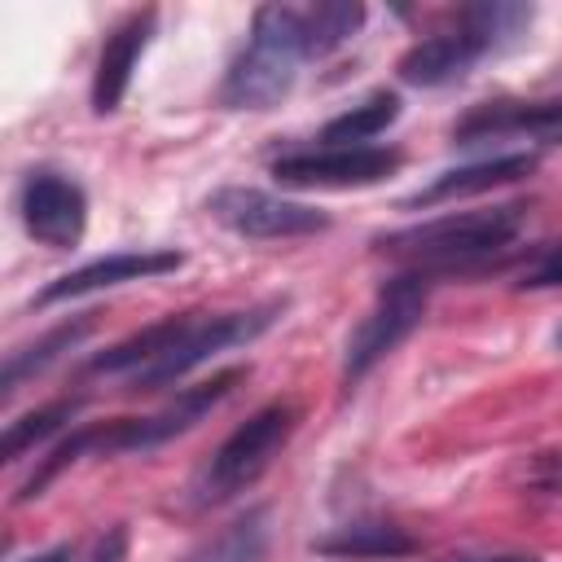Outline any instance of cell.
Masks as SVG:
<instances>
[{
    "instance_id": "obj_1",
    "label": "cell",
    "mask_w": 562,
    "mask_h": 562,
    "mask_svg": "<svg viewBox=\"0 0 562 562\" xmlns=\"http://www.w3.org/2000/svg\"><path fill=\"white\" fill-rule=\"evenodd\" d=\"M303 61H321V48L307 31L303 4H259L250 18V35L220 83V105L228 110H268L277 105Z\"/></svg>"
},
{
    "instance_id": "obj_2",
    "label": "cell",
    "mask_w": 562,
    "mask_h": 562,
    "mask_svg": "<svg viewBox=\"0 0 562 562\" xmlns=\"http://www.w3.org/2000/svg\"><path fill=\"white\" fill-rule=\"evenodd\" d=\"M527 206L522 202H505V206H483V211H461V215H439L400 233H382L373 237V246L386 259H400L408 268L422 272H452L465 263H479L487 255H501L518 233H522Z\"/></svg>"
},
{
    "instance_id": "obj_3",
    "label": "cell",
    "mask_w": 562,
    "mask_h": 562,
    "mask_svg": "<svg viewBox=\"0 0 562 562\" xmlns=\"http://www.w3.org/2000/svg\"><path fill=\"white\" fill-rule=\"evenodd\" d=\"M299 404H290V400H272V404H263V408H255L215 452H211V461L198 470V479H193V509H211V505H224V501H233L237 492H246L268 465H272V457L290 443V435L299 430Z\"/></svg>"
},
{
    "instance_id": "obj_4",
    "label": "cell",
    "mask_w": 562,
    "mask_h": 562,
    "mask_svg": "<svg viewBox=\"0 0 562 562\" xmlns=\"http://www.w3.org/2000/svg\"><path fill=\"white\" fill-rule=\"evenodd\" d=\"M285 307H290V299H285V294H272V299L250 303V307H241V312H211V316L193 312V321H189V329L180 334V342H176L167 356H158L154 364H145V369L132 378V391L171 386V382L189 378L198 364H206L211 356H220V351H228V347L255 342L259 334H268V329L281 321Z\"/></svg>"
},
{
    "instance_id": "obj_5",
    "label": "cell",
    "mask_w": 562,
    "mask_h": 562,
    "mask_svg": "<svg viewBox=\"0 0 562 562\" xmlns=\"http://www.w3.org/2000/svg\"><path fill=\"white\" fill-rule=\"evenodd\" d=\"M430 285H435V277L422 268H404L378 285L373 307L360 316V325L347 334V347H342V378L347 382H360L378 360H386L417 329L426 299H430Z\"/></svg>"
},
{
    "instance_id": "obj_6",
    "label": "cell",
    "mask_w": 562,
    "mask_h": 562,
    "mask_svg": "<svg viewBox=\"0 0 562 562\" xmlns=\"http://www.w3.org/2000/svg\"><path fill=\"white\" fill-rule=\"evenodd\" d=\"M250 378V364H233L220 369L211 382L184 386L167 408L149 413V417H114V422H97V457H119V452H154L162 443H171L176 435L193 430L211 408H220L237 382Z\"/></svg>"
},
{
    "instance_id": "obj_7",
    "label": "cell",
    "mask_w": 562,
    "mask_h": 562,
    "mask_svg": "<svg viewBox=\"0 0 562 562\" xmlns=\"http://www.w3.org/2000/svg\"><path fill=\"white\" fill-rule=\"evenodd\" d=\"M206 211L237 237L250 241H281V237H312L329 228V215L321 206L307 202H290L277 198L268 189H250V184H224L206 198Z\"/></svg>"
},
{
    "instance_id": "obj_8",
    "label": "cell",
    "mask_w": 562,
    "mask_h": 562,
    "mask_svg": "<svg viewBox=\"0 0 562 562\" xmlns=\"http://www.w3.org/2000/svg\"><path fill=\"white\" fill-rule=\"evenodd\" d=\"M404 154L386 145H338V149H299L272 162V180L290 189H369L400 171Z\"/></svg>"
},
{
    "instance_id": "obj_9",
    "label": "cell",
    "mask_w": 562,
    "mask_h": 562,
    "mask_svg": "<svg viewBox=\"0 0 562 562\" xmlns=\"http://www.w3.org/2000/svg\"><path fill=\"white\" fill-rule=\"evenodd\" d=\"M18 211L26 233L48 250H75L88 228V193L66 171H31L18 193Z\"/></svg>"
},
{
    "instance_id": "obj_10",
    "label": "cell",
    "mask_w": 562,
    "mask_h": 562,
    "mask_svg": "<svg viewBox=\"0 0 562 562\" xmlns=\"http://www.w3.org/2000/svg\"><path fill=\"white\" fill-rule=\"evenodd\" d=\"M176 268H184V250H171V246H158V250H114V255H101V259H92L83 268H70L57 281H48L35 294V307H53V303L83 299V294H97V290H114V285H127V281H154V277H167Z\"/></svg>"
},
{
    "instance_id": "obj_11",
    "label": "cell",
    "mask_w": 562,
    "mask_h": 562,
    "mask_svg": "<svg viewBox=\"0 0 562 562\" xmlns=\"http://www.w3.org/2000/svg\"><path fill=\"white\" fill-rule=\"evenodd\" d=\"M496 136H527L558 145L562 140V101H487L474 105L470 114L457 119L452 140L457 145H479Z\"/></svg>"
},
{
    "instance_id": "obj_12",
    "label": "cell",
    "mask_w": 562,
    "mask_h": 562,
    "mask_svg": "<svg viewBox=\"0 0 562 562\" xmlns=\"http://www.w3.org/2000/svg\"><path fill=\"white\" fill-rule=\"evenodd\" d=\"M487 53H496L483 35L465 31V26H448V31H435L426 40H417L404 57H400V79L413 83V88H443L452 79H465Z\"/></svg>"
},
{
    "instance_id": "obj_13",
    "label": "cell",
    "mask_w": 562,
    "mask_h": 562,
    "mask_svg": "<svg viewBox=\"0 0 562 562\" xmlns=\"http://www.w3.org/2000/svg\"><path fill=\"white\" fill-rule=\"evenodd\" d=\"M536 167H540V154H536V149L492 154V158H479V162H465V167H448V171H439L430 184H422L417 193H408L400 206H404V211L443 206V202H457V198H470V193H487V189L514 184V180L531 176Z\"/></svg>"
},
{
    "instance_id": "obj_14",
    "label": "cell",
    "mask_w": 562,
    "mask_h": 562,
    "mask_svg": "<svg viewBox=\"0 0 562 562\" xmlns=\"http://www.w3.org/2000/svg\"><path fill=\"white\" fill-rule=\"evenodd\" d=\"M154 22L158 13L154 9H136L127 13L101 44V57H97V75H92V110L97 114H114L132 88V70L154 35Z\"/></svg>"
},
{
    "instance_id": "obj_15",
    "label": "cell",
    "mask_w": 562,
    "mask_h": 562,
    "mask_svg": "<svg viewBox=\"0 0 562 562\" xmlns=\"http://www.w3.org/2000/svg\"><path fill=\"white\" fill-rule=\"evenodd\" d=\"M312 553L334 558V562H395V558L417 553V536L400 522L364 518V522H342V527L316 536Z\"/></svg>"
},
{
    "instance_id": "obj_16",
    "label": "cell",
    "mask_w": 562,
    "mask_h": 562,
    "mask_svg": "<svg viewBox=\"0 0 562 562\" xmlns=\"http://www.w3.org/2000/svg\"><path fill=\"white\" fill-rule=\"evenodd\" d=\"M189 321H193V312H176V316H162V321H154V325L127 334L123 342L97 351V356L88 360V373H105V378L127 373V378H136L145 364H154L158 356H167V351L180 342V334L189 329Z\"/></svg>"
},
{
    "instance_id": "obj_17",
    "label": "cell",
    "mask_w": 562,
    "mask_h": 562,
    "mask_svg": "<svg viewBox=\"0 0 562 562\" xmlns=\"http://www.w3.org/2000/svg\"><path fill=\"white\" fill-rule=\"evenodd\" d=\"M272 544V509L250 505L220 531H211L202 544H193L180 562H263Z\"/></svg>"
},
{
    "instance_id": "obj_18",
    "label": "cell",
    "mask_w": 562,
    "mask_h": 562,
    "mask_svg": "<svg viewBox=\"0 0 562 562\" xmlns=\"http://www.w3.org/2000/svg\"><path fill=\"white\" fill-rule=\"evenodd\" d=\"M92 316H97V312H79V316H70V321L53 325L48 334H40L35 342H26V347L9 351V360H4V378H0V391H4V395H13L22 382L40 378L53 360H61L70 347H79V342L92 334V325H97Z\"/></svg>"
},
{
    "instance_id": "obj_19",
    "label": "cell",
    "mask_w": 562,
    "mask_h": 562,
    "mask_svg": "<svg viewBox=\"0 0 562 562\" xmlns=\"http://www.w3.org/2000/svg\"><path fill=\"white\" fill-rule=\"evenodd\" d=\"M400 110H404V101L395 97V92H369L364 101H356L351 110H342V114H334L325 127H321V145L325 149H338V145H369L373 136H382L395 119H400Z\"/></svg>"
},
{
    "instance_id": "obj_20",
    "label": "cell",
    "mask_w": 562,
    "mask_h": 562,
    "mask_svg": "<svg viewBox=\"0 0 562 562\" xmlns=\"http://www.w3.org/2000/svg\"><path fill=\"white\" fill-rule=\"evenodd\" d=\"M79 408H83V395H61V400H48V404H40V408L22 413L18 422H9V426H4L0 457H4V461L26 457L35 443H44V439H48V435H57L66 422H75V417H79Z\"/></svg>"
},
{
    "instance_id": "obj_21",
    "label": "cell",
    "mask_w": 562,
    "mask_h": 562,
    "mask_svg": "<svg viewBox=\"0 0 562 562\" xmlns=\"http://www.w3.org/2000/svg\"><path fill=\"white\" fill-rule=\"evenodd\" d=\"M457 26L483 35L492 48H505V44H514L531 26V4H509V0L465 4V9H457Z\"/></svg>"
},
{
    "instance_id": "obj_22",
    "label": "cell",
    "mask_w": 562,
    "mask_h": 562,
    "mask_svg": "<svg viewBox=\"0 0 562 562\" xmlns=\"http://www.w3.org/2000/svg\"><path fill=\"white\" fill-rule=\"evenodd\" d=\"M522 290H544V285H562V246H553V250H544L527 272H522V281H518Z\"/></svg>"
},
{
    "instance_id": "obj_23",
    "label": "cell",
    "mask_w": 562,
    "mask_h": 562,
    "mask_svg": "<svg viewBox=\"0 0 562 562\" xmlns=\"http://www.w3.org/2000/svg\"><path fill=\"white\" fill-rule=\"evenodd\" d=\"M127 544H132L127 522H114V527H105V536L97 540V549H92L88 562H127Z\"/></svg>"
},
{
    "instance_id": "obj_24",
    "label": "cell",
    "mask_w": 562,
    "mask_h": 562,
    "mask_svg": "<svg viewBox=\"0 0 562 562\" xmlns=\"http://www.w3.org/2000/svg\"><path fill=\"white\" fill-rule=\"evenodd\" d=\"M531 483L544 487V492H558L562 487V448L558 452H540L531 461Z\"/></svg>"
},
{
    "instance_id": "obj_25",
    "label": "cell",
    "mask_w": 562,
    "mask_h": 562,
    "mask_svg": "<svg viewBox=\"0 0 562 562\" xmlns=\"http://www.w3.org/2000/svg\"><path fill=\"white\" fill-rule=\"evenodd\" d=\"M443 562H540L536 553H461V558H443Z\"/></svg>"
},
{
    "instance_id": "obj_26",
    "label": "cell",
    "mask_w": 562,
    "mask_h": 562,
    "mask_svg": "<svg viewBox=\"0 0 562 562\" xmlns=\"http://www.w3.org/2000/svg\"><path fill=\"white\" fill-rule=\"evenodd\" d=\"M26 562H70V544H53V549H44V553H35Z\"/></svg>"
},
{
    "instance_id": "obj_27",
    "label": "cell",
    "mask_w": 562,
    "mask_h": 562,
    "mask_svg": "<svg viewBox=\"0 0 562 562\" xmlns=\"http://www.w3.org/2000/svg\"><path fill=\"white\" fill-rule=\"evenodd\" d=\"M558 347H562V329H558Z\"/></svg>"
}]
</instances>
